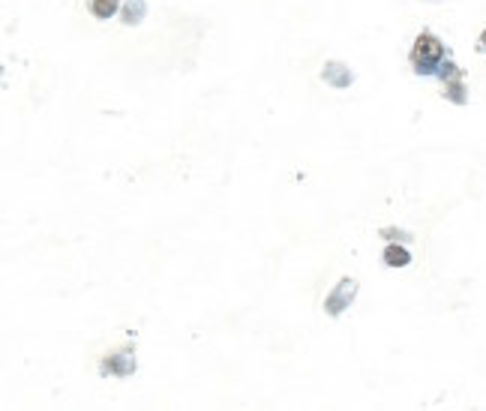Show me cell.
Wrapping results in <instances>:
<instances>
[{
    "instance_id": "obj_3",
    "label": "cell",
    "mask_w": 486,
    "mask_h": 411,
    "mask_svg": "<svg viewBox=\"0 0 486 411\" xmlns=\"http://www.w3.org/2000/svg\"><path fill=\"white\" fill-rule=\"evenodd\" d=\"M87 6H91V12L96 18H111L114 12H118L120 0H87Z\"/></svg>"
},
{
    "instance_id": "obj_4",
    "label": "cell",
    "mask_w": 486,
    "mask_h": 411,
    "mask_svg": "<svg viewBox=\"0 0 486 411\" xmlns=\"http://www.w3.org/2000/svg\"><path fill=\"white\" fill-rule=\"evenodd\" d=\"M385 261H388L390 267H405L408 261H412V255H408L405 249H400V247H388V249H385Z\"/></svg>"
},
{
    "instance_id": "obj_1",
    "label": "cell",
    "mask_w": 486,
    "mask_h": 411,
    "mask_svg": "<svg viewBox=\"0 0 486 411\" xmlns=\"http://www.w3.org/2000/svg\"><path fill=\"white\" fill-rule=\"evenodd\" d=\"M441 55H444V48H441V43H439L432 33L417 36L414 51H412V60H414L417 72H436V67H439Z\"/></svg>"
},
{
    "instance_id": "obj_2",
    "label": "cell",
    "mask_w": 486,
    "mask_h": 411,
    "mask_svg": "<svg viewBox=\"0 0 486 411\" xmlns=\"http://www.w3.org/2000/svg\"><path fill=\"white\" fill-rule=\"evenodd\" d=\"M354 291H357V282H354V279H342L339 286H337V291L327 298L324 310H327L330 315H339V313L345 310V306H349V303L354 300Z\"/></svg>"
},
{
    "instance_id": "obj_5",
    "label": "cell",
    "mask_w": 486,
    "mask_h": 411,
    "mask_svg": "<svg viewBox=\"0 0 486 411\" xmlns=\"http://www.w3.org/2000/svg\"><path fill=\"white\" fill-rule=\"evenodd\" d=\"M142 16H145V4L142 0H130V6H126V12H123V21L135 24V21H142Z\"/></svg>"
},
{
    "instance_id": "obj_6",
    "label": "cell",
    "mask_w": 486,
    "mask_h": 411,
    "mask_svg": "<svg viewBox=\"0 0 486 411\" xmlns=\"http://www.w3.org/2000/svg\"><path fill=\"white\" fill-rule=\"evenodd\" d=\"M480 43H483V45H486V33H483V36H480Z\"/></svg>"
}]
</instances>
